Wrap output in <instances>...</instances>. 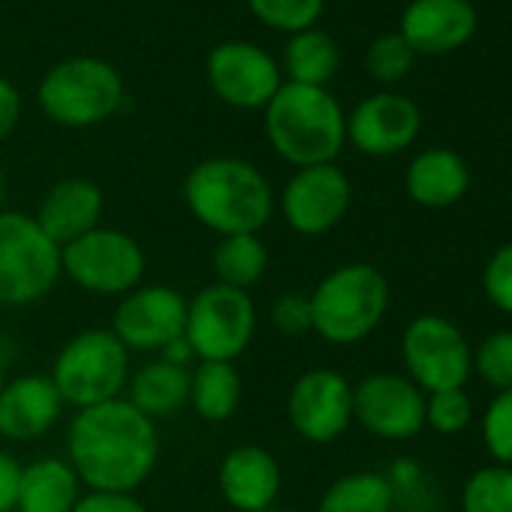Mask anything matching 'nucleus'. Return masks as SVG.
Here are the masks:
<instances>
[{"label":"nucleus","instance_id":"obj_1","mask_svg":"<svg viewBox=\"0 0 512 512\" xmlns=\"http://www.w3.org/2000/svg\"><path fill=\"white\" fill-rule=\"evenodd\" d=\"M160 458L157 422L139 413L127 398L76 410L67 428V461L85 491L136 494Z\"/></svg>","mask_w":512,"mask_h":512},{"label":"nucleus","instance_id":"obj_2","mask_svg":"<svg viewBox=\"0 0 512 512\" xmlns=\"http://www.w3.org/2000/svg\"><path fill=\"white\" fill-rule=\"evenodd\" d=\"M187 211L217 238L256 232L260 235L278 211L272 181L241 157L199 160L181 187Z\"/></svg>","mask_w":512,"mask_h":512},{"label":"nucleus","instance_id":"obj_3","mask_svg":"<svg viewBox=\"0 0 512 512\" xmlns=\"http://www.w3.org/2000/svg\"><path fill=\"white\" fill-rule=\"evenodd\" d=\"M263 124L272 151L296 169L335 163L347 145V112L329 88L284 82Z\"/></svg>","mask_w":512,"mask_h":512},{"label":"nucleus","instance_id":"obj_4","mask_svg":"<svg viewBox=\"0 0 512 512\" xmlns=\"http://www.w3.org/2000/svg\"><path fill=\"white\" fill-rule=\"evenodd\" d=\"M311 332L332 347H356L371 338L392 302L386 275L371 263H344L332 269L308 296Z\"/></svg>","mask_w":512,"mask_h":512},{"label":"nucleus","instance_id":"obj_5","mask_svg":"<svg viewBox=\"0 0 512 512\" xmlns=\"http://www.w3.org/2000/svg\"><path fill=\"white\" fill-rule=\"evenodd\" d=\"M130 374V350L112 329H85L64 341L49 377L67 407L88 410L124 398Z\"/></svg>","mask_w":512,"mask_h":512},{"label":"nucleus","instance_id":"obj_6","mask_svg":"<svg viewBox=\"0 0 512 512\" xmlns=\"http://www.w3.org/2000/svg\"><path fill=\"white\" fill-rule=\"evenodd\" d=\"M37 103L61 127H97L124 103L121 73L94 55H76L55 64L37 88Z\"/></svg>","mask_w":512,"mask_h":512},{"label":"nucleus","instance_id":"obj_7","mask_svg":"<svg viewBox=\"0 0 512 512\" xmlns=\"http://www.w3.org/2000/svg\"><path fill=\"white\" fill-rule=\"evenodd\" d=\"M61 247L34 214L0 211V308L43 302L61 281Z\"/></svg>","mask_w":512,"mask_h":512},{"label":"nucleus","instance_id":"obj_8","mask_svg":"<svg viewBox=\"0 0 512 512\" xmlns=\"http://www.w3.org/2000/svg\"><path fill=\"white\" fill-rule=\"evenodd\" d=\"M145 269L142 244L115 226H97L61 247V275L91 296L121 299L145 284Z\"/></svg>","mask_w":512,"mask_h":512},{"label":"nucleus","instance_id":"obj_9","mask_svg":"<svg viewBox=\"0 0 512 512\" xmlns=\"http://www.w3.org/2000/svg\"><path fill=\"white\" fill-rule=\"evenodd\" d=\"M256 335V305L250 293L223 284L202 287L187 299L184 341L196 362H235Z\"/></svg>","mask_w":512,"mask_h":512},{"label":"nucleus","instance_id":"obj_10","mask_svg":"<svg viewBox=\"0 0 512 512\" xmlns=\"http://www.w3.org/2000/svg\"><path fill=\"white\" fill-rule=\"evenodd\" d=\"M401 362L407 377L425 395L467 389V380L473 377L470 341L452 320L440 314H419L407 323L401 335Z\"/></svg>","mask_w":512,"mask_h":512},{"label":"nucleus","instance_id":"obj_11","mask_svg":"<svg viewBox=\"0 0 512 512\" xmlns=\"http://www.w3.org/2000/svg\"><path fill=\"white\" fill-rule=\"evenodd\" d=\"M353 205L350 175L338 163L296 169L278 193V211L296 235L317 238L332 232Z\"/></svg>","mask_w":512,"mask_h":512},{"label":"nucleus","instance_id":"obj_12","mask_svg":"<svg viewBox=\"0 0 512 512\" xmlns=\"http://www.w3.org/2000/svg\"><path fill=\"white\" fill-rule=\"evenodd\" d=\"M205 79L217 100L232 109H266L284 85L281 64L260 46L229 40L208 52Z\"/></svg>","mask_w":512,"mask_h":512},{"label":"nucleus","instance_id":"obj_13","mask_svg":"<svg viewBox=\"0 0 512 512\" xmlns=\"http://www.w3.org/2000/svg\"><path fill=\"white\" fill-rule=\"evenodd\" d=\"M187 299L169 284H139L118 299L112 314V335L130 353L160 356L169 344L184 338Z\"/></svg>","mask_w":512,"mask_h":512},{"label":"nucleus","instance_id":"obj_14","mask_svg":"<svg viewBox=\"0 0 512 512\" xmlns=\"http://www.w3.org/2000/svg\"><path fill=\"white\" fill-rule=\"evenodd\" d=\"M353 422L380 440H413L425 428V392L407 374H368L353 386Z\"/></svg>","mask_w":512,"mask_h":512},{"label":"nucleus","instance_id":"obj_15","mask_svg":"<svg viewBox=\"0 0 512 512\" xmlns=\"http://www.w3.org/2000/svg\"><path fill=\"white\" fill-rule=\"evenodd\" d=\"M287 419L302 440L335 443L353 425V383L335 368L305 371L290 386Z\"/></svg>","mask_w":512,"mask_h":512},{"label":"nucleus","instance_id":"obj_16","mask_svg":"<svg viewBox=\"0 0 512 512\" xmlns=\"http://www.w3.org/2000/svg\"><path fill=\"white\" fill-rule=\"evenodd\" d=\"M422 130L419 106L392 91L365 97L347 115V142L368 157H392L407 151Z\"/></svg>","mask_w":512,"mask_h":512},{"label":"nucleus","instance_id":"obj_17","mask_svg":"<svg viewBox=\"0 0 512 512\" xmlns=\"http://www.w3.org/2000/svg\"><path fill=\"white\" fill-rule=\"evenodd\" d=\"M67 404L49 374H22L0 389V437L10 443L43 440L64 416Z\"/></svg>","mask_w":512,"mask_h":512},{"label":"nucleus","instance_id":"obj_18","mask_svg":"<svg viewBox=\"0 0 512 512\" xmlns=\"http://www.w3.org/2000/svg\"><path fill=\"white\" fill-rule=\"evenodd\" d=\"M217 485L223 500L235 512H263L278 506L281 464L260 443L232 446L217 467Z\"/></svg>","mask_w":512,"mask_h":512},{"label":"nucleus","instance_id":"obj_19","mask_svg":"<svg viewBox=\"0 0 512 512\" xmlns=\"http://www.w3.org/2000/svg\"><path fill=\"white\" fill-rule=\"evenodd\" d=\"M479 16L470 0H410L398 34L416 55H449L473 40Z\"/></svg>","mask_w":512,"mask_h":512},{"label":"nucleus","instance_id":"obj_20","mask_svg":"<svg viewBox=\"0 0 512 512\" xmlns=\"http://www.w3.org/2000/svg\"><path fill=\"white\" fill-rule=\"evenodd\" d=\"M103 208L106 196L100 184H94L91 178H61L43 196L34 220L58 247H64L85 232L103 226Z\"/></svg>","mask_w":512,"mask_h":512},{"label":"nucleus","instance_id":"obj_21","mask_svg":"<svg viewBox=\"0 0 512 512\" xmlns=\"http://www.w3.org/2000/svg\"><path fill=\"white\" fill-rule=\"evenodd\" d=\"M404 190L422 208H452L470 190V166L449 148H425L410 160Z\"/></svg>","mask_w":512,"mask_h":512},{"label":"nucleus","instance_id":"obj_22","mask_svg":"<svg viewBox=\"0 0 512 512\" xmlns=\"http://www.w3.org/2000/svg\"><path fill=\"white\" fill-rule=\"evenodd\" d=\"M82 491L85 485L67 458L43 455L31 464H22L16 512H73Z\"/></svg>","mask_w":512,"mask_h":512},{"label":"nucleus","instance_id":"obj_23","mask_svg":"<svg viewBox=\"0 0 512 512\" xmlns=\"http://www.w3.org/2000/svg\"><path fill=\"white\" fill-rule=\"evenodd\" d=\"M127 401L151 422L178 416L190 404V368L172 365L160 356L145 362L130 374Z\"/></svg>","mask_w":512,"mask_h":512},{"label":"nucleus","instance_id":"obj_24","mask_svg":"<svg viewBox=\"0 0 512 512\" xmlns=\"http://www.w3.org/2000/svg\"><path fill=\"white\" fill-rule=\"evenodd\" d=\"M244 398L235 362H196L190 368V407L205 422H229Z\"/></svg>","mask_w":512,"mask_h":512},{"label":"nucleus","instance_id":"obj_25","mask_svg":"<svg viewBox=\"0 0 512 512\" xmlns=\"http://www.w3.org/2000/svg\"><path fill=\"white\" fill-rule=\"evenodd\" d=\"M266 269H269V247L256 232L217 238L214 253H211L214 284L247 293L253 284L263 281Z\"/></svg>","mask_w":512,"mask_h":512},{"label":"nucleus","instance_id":"obj_26","mask_svg":"<svg viewBox=\"0 0 512 512\" xmlns=\"http://www.w3.org/2000/svg\"><path fill=\"white\" fill-rule=\"evenodd\" d=\"M341 67V52L338 43L320 31L308 28L290 37L284 49V64L281 73H287V82L296 85H311V88H326Z\"/></svg>","mask_w":512,"mask_h":512},{"label":"nucleus","instance_id":"obj_27","mask_svg":"<svg viewBox=\"0 0 512 512\" xmlns=\"http://www.w3.org/2000/svg\"><path fill=\"white\" fill-rule=\"evenodd\" d=\"M395 482L377 470H356L338 476L320 497L317 512H392Z\"/></svg>","mask_w":512,"mask_h":512},{"label":"nucleus","instance_id":"obj_28","mask_svg":"<svg viewBox=\"0 0 512 512\" xmlns=\"http://www.w3.org/2000/svg\"><path fill=\"white\" fill-rule=\"evenodd\" d=\"M461 512H512V467L488 464L467 476Z\"/></svg>","mask_w":512,"mask_h":512},{"label":"nucleus","instance_id":"obj_29","mask_svg":"<svg viewBox=\"0 0 512 512\" xmlns=\"http://www.w3.org/2000/svg\"><path fill=\"white\" fill-rule=\"evenodd\" d=\"M247 10L260 25L293 37L299 31L317 28L326 0H247Z\"/></svg>","mask_w":512,"mask_h":512},{"label":"nucleus","instance_id":"obj_30","mask_svg":"<svg viewBox=\"0 0 512 512\" xmlns=\"http://www.w3.org/2000/svg\"><path fill=\"white\" fill-rule=\"evenodd\" d=\"M413 64H416V52L407 46V40L398 31L395 34H380L365 52V70L380 85L401 82L413 70Z\"/></svg>","mask_w":512,"mask_h":512},{"label":"nucleus","instance_id":"obj_31","mask_svg":"<svg viewBox=\"0 0 512 512\" xmlns=\"http://www.w3.org/2000/svg\"><path fill=\"white\" fill-rule=\"evenodd\" d=\"M473 371L497 392L512 389V329L491 332L473 350Z\"/></svg>","mask_w":512,"mask_h":512},{"label":"nucleus","instance_id":"obj_32","mask_svg":"<svg viewBox=\"0 0 512 512\" xmlns=\"http://www.w3.org/2000/svg\"><path fill=\"white\" fill-rule=\"evenodd\" d=\"M473 422V398L467 389H443L425 395V428L452 437Z\"/></svg>","mask_w":512,"mask_h":512},{"label":"nucleus","instance_id":"obj_33","mask_svg":"<svg viewBox=\"0 0 512 512\" xmlns=\"http://www.w3.org/2000/svg\"><path fill=\"white\" fill-rule=\"evenodd\" d=\"M482 443L485 452L494 458V464L512 467V389L509 392H494L482 413Z\"/></svg>","mask_w":512,"mask_h":512},{"label":"nucleus","instance_id":"obj_34","mask_svg":"<svg viewBox=\"0 0 512 512\" xmlns=\"http://www.w3.org/2000/svg\"><path fill=\"white\" fill-rule=\"evenodd\" d=\"M482 293L497 311L512 314V241L500 244L488 256L482 269Z\"/></svg>","mask_w":512,"mask_h":512},{"label":"nucleus","instance_id":"obj_35","mask_svg":"<svg viewBox=\"0 0 512 512\" xmlns=\"http://www.w3.org/2000/svg\"><path fill=\"white\" fill-rule=\"evenodd\" d=\"M272 326L281 335H305L311 332V299L299 293H287L272 305Z\"/></svg>","mask_w":512,"mask_h":512},{"label":"nucleus","instance_id":"obj_36","mask_svg":"<svg viewBox=\"0 0 512 512\" xmlns=\"http://www.w3.org/2000/svg\"><path fill=\"white\" fill-rule=\"evenodd\" d=\"M73 512H148V506L127 491H82Z\"/></svg>","mask_w":512,"mask_h":512},{"label":"nucleus","instance_id":"obj_37","mask_svg":"<svg viewBox=\"0 0 512 512\" xmlns=\"http://www.w3.org/2000/svg\"><path fill=\"white\" fill-rule=\"evenodd\" d=\"M22 482V461L0 446V512H16Z\"/></svg>","mask_w":512,"mask_h":512},{"label":"nucleus","instance_id":"obj_38","mask_svg":"<svg viewBox=\"0 0 512 512\" xmlns=\"http://www.w3.org/2000/svg\"><path fill=\"white\" fill-rule=\"evenodd\" d=\"M19 118H22V94L10 79L0 76V142H7L13 136Z\"/></svg>","mask_w":512,"mask_h":512},{"label":"nucleus","instance_id":"obj_39","mask_svg":"<svg viewBox=\"0 0 512 512\" xmlns=\"http://www.w3.org/2000/svg\"><path fill=\"white\" fill-rule=\"evenodd\" d=\"M4 199H7V175L4 166H0V211H4Z\"/></svg>","mask_w":512,"mask_h":512},{"label":"nucleus","instance_id":"obj_40","mask_svg":"<svg viewBox=\"0 0 512 512\" xmlns=\"http://www.w3.org/2000/svg\"><path fill=\"white\" fill-rule=\"evenodd\" d=\"M7 380H10V377H7V359H4V353H0V389L7 386Z\"/></svg>","mask_w":512,"mask_h":512},{"label":"nucleus","instance_id":"obj_41","mask_svg":"<svg viewBox=\"0 0 512 512\" xmlns=\"http://www.w3.org/2000/svg\"><path fill=\"white\" fill-rule=\"evenodd\" d=\"M263 512H293V509H284V506H272V509H263Z\"/></svg>","mask_w":512,"mask_h":512}]
</instances>
